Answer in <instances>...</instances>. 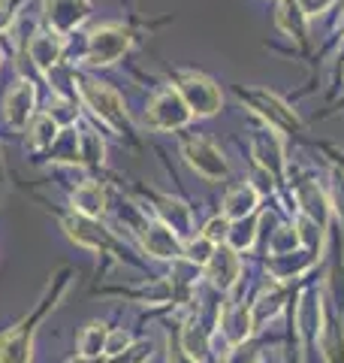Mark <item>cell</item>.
<instances>
[{"label":"cell","instance_id":"obj_1","mask_svg":"<svg viewBox=\"0 0 344 363\" xmlns=\"http://www.w3.org/2000/svg\"><path fill=\"white\" fill-rule=\"evenodd\" d=\"M181 94H185L188 109L200 112V116H212V112L221 106V91L205 76H188L185 82H181Z\"/></svg>","mask_w":344,"mask_h":363},{"label":"cell","instance_id":"obj_2","mask_svg":"<svg viewBox=\"0 0 344 363\" xmlns=\"http://www.w3.org/2000/svg\"><path fill=\"white\" fill-rule=\"evenodd\" d=\"M130 45V33L121 28H103L91 37V64H112L118 61Z\"/></svg>","mask_w":344,"mask_h":363},{"label":"cell","instance_id":"obj_3","mask_svg":"<svg viewBox=\"0 0 344 363\" xmlns=\"http://www.w3.org/2000/svg\"><path fill=\"white\" fill-rule=\"evenodd\" d=\"M148 118H151L154 128H181V124L190 118V112H188V104L176 94V91H166V94H160L151 104Z\"/></svg>","mask_w":344,"mask_h":363},{"label":"cell","instance_id":"obj_4","mask_svg":"<svg viewBox=\"0 0 344 363\" xmlns=\"http://www.w3.org/2000/svg\"><path fill=\"white\" fill-rule=\"evenodd\" d=\"M82 94L91 106H94L103 118H109V121H121L124 118V106H121V97L115 94L112 88L106 85H100V82H91V79H85L82 82Z\"/></svg>","mask_w":344,"mask_h":363},{"label":"cell","instance_id":"obj_5","mask_svg":"<svg viewBox=\"0 0 344 363\" xmlns=\"http://www.w3.org/2000/svg\"><path fill=\"white\" fill-rule=\"evenodd\" d=\"M185 155H188L190 167L197 169V173H202L205 179H217V176H224V173H227V164H224V157L217 155V149H214V145L202 143V140H197V143H188Z\"/></svg>","mask_w":344,"mask_h":363},{"label":"cell","instance_id":"obj_6","mask_svg":"<svg viewBox=\"0 0 344 363\" xmlns=\"http://www.w3.org/2000/svg\"><path fill=\"white\" fill-rule=\"evenodd\" d=\"M30 321L0 336V363H28L30 360Z\"/></svg>","mask_w":344,"mask_h":363},{"label":"cell","instance_id":"obj_7","mask_svg":"<svg viewBox=\"0 0 344 363\" xmlns=\"http://www.w3.org/2000/svg\"><path fill=\"white\" fill-rule=\"evenodd\" d=\"M205 267H209V279L221 288H229L239 276V260H236L233 248H217V252H212V260H205Z\"/></svg>","mask_w":344,"mask_h":363},{"label":"cell","instance_id":"obj_8","mask_svg":"<svg viewBox=\"0 0 344 363\" xmlns=\"http://www.w3.org/2000/svg\"><path fill=\"white\" fill-rule=\"evenodd\" d=\"M30 97L33 91L30 85H18L6 94V118L13 124H25L28 121V112H30Z\"/></svg>","mask_w":344,"mask_h":363},{"label":"cell","instance_id":"obj_9","mask_svg":"<svg viewBox=\"0 0 344 363\" xmlns=\"http://www.w3.org/2000/svg\"><path fill=\"white\" fill-rule=\"evenodd\" d=\"M257 206V191L254 188H236L227 197V215L229 218H245V215Z\"/></svg>","mask_w":344,"mask_h":363},{"label":"cell","instance_id":"obj_10","mask_svg":"<svg viewBox=\"0 0 344 363\" xmlns=\"http://www.w3.org/2000/svg\"><path fill=\"white\" fill-rule=\"evenodd\" d=\"M76 206L85 215H100L103 212V191L97 185H85L76 191Z\"/></svg>","mask_w":344,"mask_h":363},{"label":"cell","instance_id":"obj_11","mask_svg":"<svg viewBox=\"0 0 344 363\" xmlns=\"http://www.w3.org/2000/svg\"><path fill=\"white\" fill-rule=\"evenodd\" d=\"M145 245L151 248L154 255H160V257H169V255H176V236H172V233L166 230V227H154V230L148 233Z\"/></svg>","mask_w":344,"mask_h":363},{"label":"cell","instance_id":"obj_12","mask_svg":"<svg viewBox=\"0 0 344 363\" xmlns=\"http://www.w3.org/2000/svg\"><path fill=\"white\" fill-rule=\"evenodd\" d=\"M103 336H106L103 324H91L88 330L82 333V342H79V348H82L85 357H97L100 351H106V345H103Z\"/></svg>","mask_w":344,"mask_h":363},{"label":"cell","instance_id":"obj_13","mask_svg":"<svg viewBox=\"0 0 344 363\" xmlns=\"http://www.w3.org/2000/svg\"><path fill=\"white\" fill-rule=\"evenodd\" d=\"M57 40H49V37H40V40H33V45H30V52H33V61H37L40 67H49V64H55V58H57Z\"/></svg>","mask_w":344,"mask_h":363},{"label":"cell","instance_id":"obj_14","mask_svg":"<svg viewBox=\"0 0 344 363\" xmlns=\"http://www.w3.org/2000/svg\"><path fill=\"white\" fill-rule=\"evenodd\" d=\"M148 354H151V351H148V345H136V348H130V351H124V354H118L112 363H145Z\"/></svg>","mask_w":344,"mask_h":363},{"label":"cell","instance_id":"obj_15","mask_svg":"<svg viewBox=\"0 0 344 363\" xmlns=\"http://www.w3.org/2000/svg\"><path fill=\"white\" fill-rule=\"evenodd\" d=\"M52 136H55V124H52V118H40V121H37V136H33V145L52 143Z\"/></svg>","mask_w":344,"mask_h":363},{"label":"cell","instance_id":"obj_16","mask_svg":"<svg viewBox=\"0 0 344 363\" xmlns=\"http://www.w3.org/2000/svg\"><path fill=\"white\" fill-rule=\"evenodd\" d=\"M224 233H227V221L224 218H214V221H209V227H205V240L209 242H217Z\"/></svg>","mask_w":344,"mask_h":363}]
</instances>
